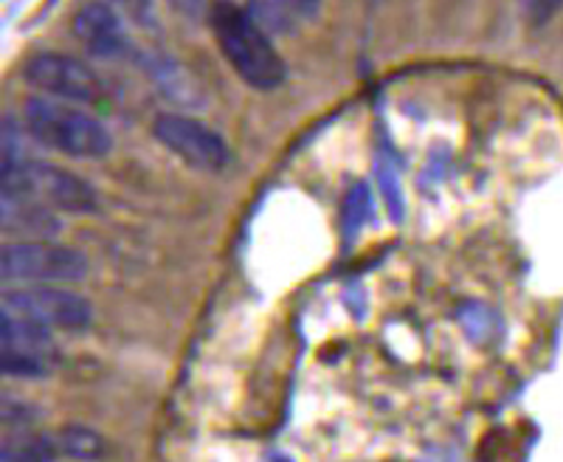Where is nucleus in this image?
<instances>
[{"label":"nucleus","instance_id":"obj_16","mask_svg":"<svg viewBox=\"0 0 563 462\" xmlns=\"http://www.w3.org/2000/svg\"><path fill=\"white\" fill-rule=\"evenodd\" d=\"M290 12L301 14V18H316L321 9V0H285Z\"/></svg>","mask_w":563,"mask_h":462},{"label":"nucleus","instance_id":"obj_9","mask_svg":"<svg viewBox=\"0 0 563 462\" xmlns=\"http://www.w3.org/2000/svg\"><path fill=\"white\" fill-rule=\"evenodd\" d=\"M74 37L79 40L85 52L97 59H122L133 52L130 34L124 29L122 12L110 7L108 0H88L74 14Z\"/></svg>","mask_w":563,"mask_h":462},{"label":"nucleus","instance_id":"obj_12","mask_svg":"<svg viewBox=\"0 0 563 462\" xmlns=\"http://www.w3.org/2000/svg\"><path fill=\"white\" fill-rule=\"evenodd\" d=\"M108 3L119 9L128 20H133L135 26L141 29L158 26V9H155V0H108Z\"/></svg>","mask_w":563,"mask_h":462},{"label":"nucleus","instance_id":"obj_2","mask_svg":"<svg viewBox=\"0 0 563 462\" xmlns=\"http://www.w3.org/2000/svg\"><path fill=\"white\" fill-rule=\"evenodd\" d=\"M3 198L32 200L52 212L65 215L99 212V195L88 180L45 161L23 158L7 133H3Z\"/></svg>","mask_w":563,"mask_h":462},{"label":"nucleus","instance_id":"obj_15","mask_svg":"<svg viewBox=\"0 0 563 462\" xmlns=\"http://www.w3.org/2000/svg\"><path fill=\"white\" fill-rule=\"evenodd\" d=\"M169 7L175 9L178 14H184V18H203L206 12H209V3L206 0H169Z\"/></svg>","mask_w":563,"mask_h":462},{"label":"nucleus","instance_id":"obj_14","mask_svg":"<svg viewBox=\"0 0 563 462\" xmlns=\"http://www.w3.org/2000/svg\"><path fill=\"white\" fill-rule=\"evenodd\" d=\"M369 189H366L364 184H358V187L346 195V231H355L366 218H369Z\"/></svg>","mask_w":563,"mask_h":462},{"label":"nucleus","instance_id":"obj_7","mask_svg":"<svg viewBox=\"0 0 563 462\" xmlns=\"http://www.w3.org/2000/svg\"><path fill=\"white\" fill-rule=\"evenodd\" d=\"M3 314L32 319L48 330H85L93 321L88 299L63 285H20L7 290Z\"/></svg>","mask_w":563,"mask_h":462},{"label":"nucleus","instance_id":"obj_5","mask_svg":"<svg viewBox=\"0 0 563 462\" xmlns=\"http://www.w3.org/2000/svg\"><path fill=\"white\" fill-rule=\"evenodd\" d=\"M23 79L43 97L79 108H99L108 102V88L102 77L85 59L59 52L34 54L23 68Z\"/></svg>","mask_w":563,"mask_h":462},{"label":"nucleus","instance_id":"obj_10","mask_svg":"<svg viewBox=\"0 0 563 462\" xmlns=\"http://www.w3.org/2000/svg\"><path fill=\"white\" fill-rule=\"evenodd\" d=\"M59 220L52 209L32 204V200L3 198V229L23 234V240H52Z\"/></svg>","mask_w":563,"mask_h":462},{"label":"nucleus","instance_id":"obj_6","mask_svg":"<svg viewBox=\"0 0 563 462\" xmlns=\"http://www.w3.org/2000/svg\"><path fill=\"white\" fill-rule=\"evenodd\" d=\"M153 135L178 155L186 167L200 169V173L218 175L231 167V147L223 135L206 122L186 113H158L153 122Z\"/></svg>","mask_w":563,"mask_h":462},{"label":"nucleus","instance_id":"obj_11","mask_svg":"<svg viewBox=\"0 0 563 462\" xmlns=\"http://www.w3.org/2000/svg\"><path fill=\"white\" fill-rule=\"evenodd\" d=\"M59 446V457L63 460H79V462H93L102 460L104 454V440L88 426H65V429L54 431Z\"/></svg>","mask_w":563,"mask_h":462},{"label":"nucleus","instance_id":"obj_1","mask_svg":"<svg viewBox=\"0 0 563 462\" xmlns=\"http://www.w3.org/2000/svg\"><path fill=\"white\" fill-rule=\"evenodd\" d=\"M206 20L223 59L249 88L276 90L285 85L288 65L249 9L238 7L234 0H214L209 3Z\"/></svg>","mask_w":563,"mask_h":462},{"label":"nucleus","instance_id":"obj_3","mask_svg":"<svg viewBox=\"0 0 563 462\" xmlns=\"http://www.w3.org/2000/svg\"><path fill=\"white\" fill-rule=\"evenodd\" d=\"M23 124L43 147L68 158H104L113 147L108 128L79 105L52 97H32L23 102Z\"/></svg>","mask_w":563,"mask_h":462},{"label":"nucleus","instance_id":"obj_13","mask_svg":"<svg viewBox=\"0 0 563 462\" xmlns=\"http://www.w3.org/2000/svg\"><path fill=\"white\" fill-rule=\"evenodd\" d=\"M521 18L530 29H544L563 9V0H519Z\"/></svg>","mask_w":563,"mask_h":462},{"label":"nucleus","instance_id":"obj_17","mask_svg":"<svg viewBox=\"0 0 563 462\" xmlns=\"http://www.w3.org/2000/svg\"><path fill=\"white\" fill-rule=\"evenodd\" d=\"M0 462H18V460H14V457H9L7 451H3V460H0Z\"/></svg>","mask_w":563,"mask_h":462},{"label":"nucleus","instance_id":"obj_8","mask_svg":"<svg viewBox=\"0 0 563 462\" xmlns=\"http://www.w3.org/2000/svg\"><path fill=\"white\" fill-rule=\"evenodd\" d=\"M54 330L0 314V366L12 378H45L54 366Z\"/></svg>","mask_w":563,"mask_h":462},{"label":"nucleus","instance_id":"obj_4","mask_svg":"<svg viewBox=\"0 0 563 462\" xmlns=\"http://www.w3.org/2000/svg\"><path fill=\"white\" fill-rule=\"evenodd\" d=\"M88 274V257L79 249L54 240H14L0 251L3 283L65 285Z\"/></svg>","mask_w":563,"mask_h":462}]
</instances>
